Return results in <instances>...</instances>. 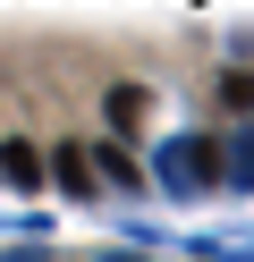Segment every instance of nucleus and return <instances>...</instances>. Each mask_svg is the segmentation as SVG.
I'll return each instance as SVG.
<instances>
[{"mask_svg": "<svg viewBox=\"0 0 254 262\" xmlns=\"http://www.w3.org/2000/svg\"><path fill=\"white\" fill-rule=\"evenodd\" d=\"M152 186H161L169 203L220 194V144H212V136H169L161 152H152Z\"/></svg>", "mask_w": 254, "mask_h": 262, "instance_id": "nucleus-1", "label": "nucleus"}, {"mask_svg": "<svg viewBox=\"0 0 254 262\" xmlns=\"http://www.w3.org/2000/svg\"><path fill=\"white\" fill-rule=\"evenodd\" d=\"M43 178H60V194H68V203H102V178H93V152H85V144H60Z\"/></svg>", "mask_w": 254, "mask_h": 262, "instance_id": "nucleus-2", "label": "nucleus"}, {"mask_svg": "<svg viewBox=\"0 0 254 262\" xmlns=\"http://www.w3.org/2000/svg\"><path fill=\"white\" fill-rule=\"evenodd\" d=\"M220 194H254V119L220 136Z\"/></svg>", "mask_w": 254, "mask_h": 262, "instance_id": "nucleus-3", "label": "nucleus"}, {"mask_svg": "<svg viewBox=\"0 0 254 262\" xmlns=\"http://www.w3.org/2000/svg\"><path fill=\"white\" fill-rule=\"evenodd\" d=\"M93 178H102V194H152V169H135V161L127 152H119V144H102V152H93Z\"/></svg>", "mask_w": 254, "mask_h": 262, "instance_id": "nucleus-4", "label": "nucleus"}, {"mask_svg": "<svg viewBox=\"0 0 254 262\" xmlns=\"http://www.w3.org/2000/svg\"><path fill=\"white\" fill-rule=\"evenodd\" d=\"M0 178H9L17 194H43V152H34V144H0Z\"/></svg>", "mask_w": 254, "mask_h": 262, "instance_id": "nucleus-5", "label": "nucleus"}, {"mask_svg": "<svg viewBox=\"0 0 254 262\" xmlns=\"http://www.w3.org/2000/svg\"><path fill=\"white\" fill-rule=\"evenodd\" d=\"M144 110H152V85H110V102H102V119L127 136V127H144Z\"/></svg>", "mask_w": 254, "mask_h": 262, "instance_id": "nucleus-6", "label": "nucleus"}, {"mask_svg": "<svg viewBox=\"0 0 254 262\" xmlns=\"http://www.w3.org/2000/svg\"><path fill=\"white\" fill-rule=\"evenodd\" d=\"M220 110H229V119H254V76H246V68L220 76Z\"/></svg>", "mask_w": 254, "mask_h": 262, "instance_id": "nucleus-7", "label": "nucleus"}]
</instances>
